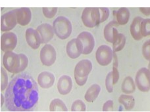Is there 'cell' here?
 I'll list each match as a JSON object with an SVG mask.
<instances>
[{
    "instance_id": "1",
    "label": "cell",
    "mask_w": 150,
    "mask_h": 112,
    "mask_svg": "<svg viewBox=\"0 0 150 112\" xmlns=\"http://www.w3.org/2000/svg\"><path fill=\"white\" fill-rule=\"evenodd\" d=\"M5 97V106L9 111H30L39 100L38 86L30 75L21 74L10 81Z\"/></svg>"
},
{
    "instance_id": "2",
    "label": "cell",
    "mask_w": 150,
    "mask_h": 112,
    "mask_svg": "<svg viewBox=\"0 0 150 112\" xmlns=\"http://www.w3.org/2000/svg\"><path fill=\"white\" fill-rule=\"evenodd\" d=\"M3 64L9 72L19 74L27 68L28 58L23 53L17 54L13 51L6 52L3 57Z\"/></svg>"
},
{
    "instance_id": "3",
    "label": "cell",
    "mask_w": 150,
    "mask_h": 112,
    "mask_svg": "<svg viewBox=\"0 0 150 112\" xmlns=\"http://www.w3.org/2000/svg\"><path fill=\"white\" fill-rule=\"evenodd\" d=\"M92 68V62L89 59L81 60L76 64L74 70V77L75 81L79 86H84L86 83Z\"/></svg>"
},
{
    "instance_id": "4",
    "label": "cell",
    "mask_w": 150,
    "mask_h": 112,
    "mask_svg": "<svg viewBox=\"0 0 150 112\" xmlns=\"http://www.w3.org/2000/svg\"><path fill=\"white\" fill-rule=\"evenodd\" d=\"M53 28L55 35L62 40L70 37L73 32V25L70 20L63 16L55 18L53 22Z\"/></svg>"
},
{
    "instance_id": "5",
    "label": "cell",
    "mask_w": 150,
    "mask_h": 112,
    "mask_svg": "<svg viewBox=\"0 0 150 112\" xmlns=\"http://www.w3.org/2000/svg\"><path fill=\"white\" fill-rule=\"evenodd\" d=\"M83 24L86 27L93 28L101 23L100 7H86L81 15Z\"/></svg>"
},
{
    "instance_id": "6",
    "label": "cell",
    "mask_w": 150,
    "mask_h": 112,
    "mask_svg": "<svg viewBox=\"0 0 150 112\" xmlns=\"http://www.w3.org/2000/svg\"><path fill=\"white\" fill-rule=\"evenodd\" d=\"M136 87L141 92H148L150 90V71L148 68H142L135 76Z\"/></svg>"
},
{
    "instance_id": "7",
    "label": "cell",
    "mask_w": 150,
    "mask_h": 112,
    "mask_svg": "<svg viewBox=\"0 0 150 112\" xmlns=\"http://www.w3.org/2000/svg\"><path fill=\"white\" fill-rule=\"evenodd\" d=\"M113 58L112 48L107 45L99 47L96 51V59L100 66H107L110 64Z\"/></svg>"
},
{
    "instance_id": "8",
    "label": "cell",
    "mask_w": 150,
    "mask_h": 112,
    "mask_svg": "<svg viewBox=\"0 0 150 112\" xmlns=\"http://www.w3.org/2000/svg\"><path fill=\"white\" fill-rule=\"evenodd\" d=\"M40 58L42 64L45 66L54 64L57 59V52L55 47L50 44H45L40 50Z\"/></svg>"
},
{
    "instance_id": "9",
    "label": "cell",
    "mask_w": 150,
    "mask_h": 112,
    "mask_svg": "<svg viewBox=\"0 0 150 112\" xmlns=\"http://www.w3.org/2000/svg\"><path fill=\"white\" fill-rule=\"evenodd\" d=\"M17 36L15 33L4 32L1 36V50L4 52L13 51L17 47Z\"/></svg>"
},
{
    "instance_id": "10",
    "label": "cell",
    "mask_w": 150,
    "mask_h": 112,
    "mask_svg": "<svg viewBox=\"0 0 150 112\" xmlns=\"http://www.w3.org/2000/svg\"><path fill=\"white\" fill-rule=\"evenodd\" d=\"M17 16L15 10L5 13L1 17V31L10 32L17 24Z\"/></svg>"
},
{
    "instance_id": "11",
    "label": "cell",
    "mask_w": 150,
    "mask_h": 112,
    "mask_svg": "<svg viewBox=\"0 0 150 112\" xmlns=\"http://www.w3.org/2000/svg\"><path fill=\"white\" fill-rule=\"evenodd\" d=\"M66 52L68 57L76 59L83 54V45L80 40L76 37L69 41L66 45Z\"/></svg>"
},
{
    "instance_id": "12",
    "label": "cell",
    "mask_w": 150,
    "mask_h": 112,
    "mask_svg": "<svg viewBox=\"0 0 150 112\" xmlns=\"http://www.w3.org/2000/svg\"><path fill=\"white\" fill-rule=\"evenodd\" d=\"M83 45V55H88L92 53L95 47V39L92 34L84 31L77 36Z\"/></svg>"
},
{
    "instance_id": "13",
    "label": "cell",
    "mask_w": 150,
    "mask_h": 112,
    "mask_svg": "<svg viewBox=\"0 0 150 112\" xmlns=\"http://www.w3.org/2000/svg\"><path fill=\"white\" fill-rule=\"evenodd\" d=\"M36 31L39 34L41 42L43 44H47L49 43L53 38L55 34L53 26L47 23L39 25L36 28Z\"/></svg>"
},
{
    "instance_id": "14",
    "label": "cell",
    "mask_w": 150,
    "mask_h": 112,
    "mask_svg": "<svg viewBox=\"0 0 150 112\" xmlns=\"http://www.w3.org/2000/svg\"><path fill=\"white\" fill-rule=\"evenodd\" d=\"M73 87L72 78L67 75L61 76L57 82V90L61 95H67L71 92Z\"/></svg>"
},
{
    "instance_id": "15",
    "label": "cell",
    "mask_w": 150,
    "mask_h": 112,
    "mask_svg": "<svg viewBox=\"0 0 150 112\" xmlns=\"http://www.w3.org/2000/svg\"><path fill=\"white\" fill-rule=\"evenodd\" d=\"M25 38L29 47L34 50L38 49L42 43L39 34L34 28H30L26 30Z\"/></svg>"
},
{
    "instance_id": "16",
    "label": "cell",
    "mask_w": 150,
    "mask_h": 112,
    "mask_svg": "<svg viewBox=\"0 0 150 112\" xmlns=\"http://www.w3.org/2000/svg\"><path fill=\"white\" fill-rule=\"evenodd\" d=\"M55 77L53 73L45 71L40 73L37 78L38 84L42 89H47L52 87L55 83Z\"/></svg>"
},
{
    "instance_id": "17",
    "label": "cell",
    "mask_w": 150,
    "mask_h": 112,
    "mask_svg": "<svg viewBox=\"0 0 150 112\" xmlns=\"http://www.w3.org/2000/svg\"><path fill=\"white\" fill-rule=\"evenodd\" d=\"M17 16V23L22 26H26L32 20L31 10L28 7H21L15 10Z\"/></svg>"
},
{
    "instance_id": "18",
    "label": "cell",
    "mask_w": 150,
    "mask_h": 112,
    "mask_svg": "<svg viewBox=\"0 0 150 112\" xmlns=\"http://www.w3.org/2000/svg\"><path fill=\"white\" fill-rule=\"evenodd\" d=\"M144 18L141 17H136L134 18L130 26V32L132 38L140 41L143 38V36L141 32V24Z\"/></svg>"
},
{
    "instance_id": "19",
    "label": "cell",
    "mask_w": 150,
    "mask_h": 112,
    "mask_svg": "<svg viewBox=\"0 0 150 112\" xmlns=\"http://www.w3.org/2000/svg\"><path fill=\"white\" fill-rule=\"evenodd\" d=\"M126 37L122 34L119 33L117 28L114 29L113 39H112V50L115 52H119L124 49L126 45Z\"/></svg>"
},
{
    "instance_id": "20",
    "label": "cell",
    "mask_w": 150,
    "mask_h": 112,
    "mask_svg": "<svg viewBox=\"0 0 150 112\" xmlns=\"http://www.w3.org/2000/svg\"><path fill=\"white\" fill-rule=\"evenodd\" d=\"M101 88L100 85L93 84L88 88L85 93L84 98L88 102H93L100 95Z\"/></svg>"
},
{
    "instance_id": "21",
    "label": "cell",
    "mask_w": 150,
    "mask_h": 112,
    "mask_svg": "<svg viewBox=\"0 0 150 112\" xmlns=\"http://www.w3.org/2000/svg\"><path fill=\"white\" fill-rule=\"evenodd\" d=\"M117 22L120 26L126 25L128 22L130 17L129 9L127 7H121L115 12Z\"/></svg>"
},
{
    "instance_id": "22",
    "label": "cell",
    "mask_w": 150,
    "mask_h": 112,
    "mask_svg": "<svg viewBox=\"0 0 150 112\" xmlns=\"http://www.w3.org/2000/svg\"><path fill=\"white\" fill-rule=\"evenodd\" d=\"M136 87V83L134 81L132 77L127 76L125 77L122 83L121 90L124 94H131L135 92Z\"/></svg>"
},
{
    "instance_id": "23",
    "label": "cell",
    "mask_w": 150,
    "mask_h": 112,
    "mask_svg": "<svg viewBox=\"0 0 150 112\" xmlns=\"http://www.w3.org/2000/svg\"><path fill=\"white\" fill-rule=\"evenodd\" d=\"M119 26V24L117 22V20H112L108 24H106L103 29V36L107 41L112 43V39H113L114 29L115 28H117Z\"/></svg>"
},
{
    "instance_id": "24",
    "label": "cell",
    "mask_w": 150,
    "mask_h": 112,
    "mask_svg": "<svg viewBox=\"0 0 150 112\" xmlns=\"http://www.w3.org/2000/svg\"><path fill=\"white\" fill-rule=\"evenodd\" d=\"M119 102L122 104L126 110H132L135 106V99L132 95H128L127 94H121L118 99Z\"/></svg>"
},
{
    "instance_id": "25",
    "label": "cell",
    "mask_w": 150,
    "mask_h": 112,
    "mask_svg": "<svg viewBox=\"0 0 150 112\" xmlns=\"http://www.w3.org/2000/svg\"><path fill=\"white\" fill-rule=\"evenodd\" d=\"M50 111H67L68 109L62 100L59 98H55L51 101L50 104Z\"/></svg>"
},
{
    "instance_id": "26",
    "label": "cell",
    "mask_w": 150,
    "mask_h": 112,
    "mask_svg": "<svg viewBox=\"0 0 150 112\" xmlns=\"http://www.w3.org/2000/svg\"><path fill=\"white\" fill-rule=\"evenodd\" d=\"M9 85V79L6 71V69L5 68H1V91H4L6 90L7 87Z\"/></svg>"
},
{
    "instance_id": "27",
    "label": "cell",
    "mask_w": 150,
    "mask_h": 112,
    "mask_svg": "<svg viewBox=\"0 0 150 112\" xmlns=\"http://www.w3.org/2000/svg\"><path fill=\"white\" fill-rule=\"evenodd\" d=\"M141 32L143 37L150 36V18L143 19L141 24Z\"/></svg>"
},
{
    "instance_id": "28",
    "label": "cell",
    "mask_w": 150,
    "mask_h": 112,
    "mask_svg": "<svg viewBox=\"0 0 150 112\" xmlns=\"http://www.w3.org/2000/svg\"><path fill=\"white\" fill-rule=\"evenodd\" d=\"M86 106L82 100H76L71 106L72 111H86Z\"/></svg>"
},
{
    "instance_id": "29",
    "label": "cell",
    "mask_w": 150,
    "mask_h": 112,
    "mask_svg": "<svg viewBox=\"0 0 150 112\" xmlns=\"http://www.w3.org/2000/svg\"><path fill=\"white\" fill-rule=\"evenodd\" d=\"M58 9L57 7H43L42 13L47 18H52L57 14Z\"/></svg>"
},
{
    "instance_id": "30",
    "label": "cell",
    "mask_w": 150,
    "mask_h": 112,
    "mask_svg": "<svg viewBox=\"0 0 150 112\" xmlns=\"http://www.w3.org/2000/svg\"><path fill=\"white\" fill-rule=\"evenodd\" d=\"M105 88L108 92L109 93H111L113 92V80H112V71L109 72L107 75L105 81Z\"/></svg>"
},
{
    "instance_id": "31",
    "label": "cell",
    "mask_w": 150,
    "mask_h": 112,
    "mask_svg": "<svg viewBox=\"0 0 150 112\" xmlns=\"http://www.w3.org/2000/svg\"><path fill=\"white\" fill-rule=\"evenodd\" d=\"M142 53L146 60L150 61V39L144 42L142 47Z\"/></svg>"
},
{
    "instance_id": "32",
    "label": "cell",
    "mask_w": 150,
    "mask_h": 112,
    "mask_svg": "<svg viewBox=\"0 0 150 112\" xmlns=\"http://www.w3.org/2000/svg\"><path fill=\"white\" fill-rule=\"evenodd\" d=\"M100 13H101V23L104 22L108 19L109 15H110V11L109 9L107 7H100Z\"/></svg>"
},
{
    "instance_id": "33",
    "label": "cell",
    "mask_w": 150,
    "mask_h": 112,
    "mask_svg": "<svg viewBox=\"0 0 150 112\" xmlns=\"http://www.w3.org/2000/svg\"><path fill=\"white\" fill-rule=\"evenodd\" d=\"M112 80H113V84L115 85L118 81H119V79L120 78V74H119V70H118V66H112Z\"/></svg>"
},
{
    "instance_id": "34",
    "label": "cell",
    "mask_w": 150,
    "mask_h": 112,
    "mask_svg": "<svg viewBox=\"0 0 150 112\" xmlns=\"http://www.w3.org/2000/svg\"><path fill=\"white\" fill-rule=\"evenodd\" d=\"M113 110V102L112 100H109L104 103L103 106V111H112Z\"/></svg>"
},
{
    "instance_id": "35",
    "label": "cell",
    "mask_w": 150,
    "mask_h": 112,
    "mask_svg": "<svg viewBox=\"0 0 150 112\" xmlns=\"http://www.w3.org/2000/svg\"><path fill=\"white\" fill-rule=\"evenodd\" d=\"M139 10L144 15L146 16V17L150 16V7H140Z\"/></svg>"
},
{
    "instance_id": "36",
    "label": "cell",
    "mask_w": 150,
    "mask_h": 112,
    "mask_svg": "<svg viewBox=\"0 0 150 112\" xmlns=\"http://www.w3.org/2000/svg\"><path fill=\"white\" fill-rule=\"evenodd\" d=\"M4 104H5V97L3 94H1V107L4 106Z\"/></svg>"
},
{
    "instance_id": "37",
    "label": "cell",
    "mask_w": 150,
    "mask_h": 112,
    "mask_svg": "<svg viewBox=\"0 0 150 112\" xmlns=\"http://www.w3.org/2000/svg\"><path fill=\"white\" fill-rule=\"evenodd\" d=\"M148 69H149V70L150 71V61H149V64H148Z\"/></svg>"
}]
</instances>
